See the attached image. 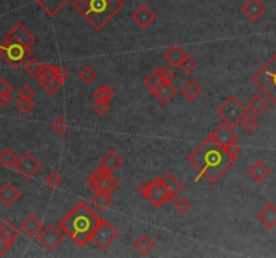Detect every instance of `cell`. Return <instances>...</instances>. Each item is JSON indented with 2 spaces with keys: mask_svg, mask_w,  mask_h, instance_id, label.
<instances>
[{
  "mask_svg": "<svg viewBox=\"0 0 276 258\" xmlns=\"http://www.w3.org/2000/svg\"><path fill=\"white\" fill-rule=\"evenodd\" d=\"M23 69L30 77H32V78H38V75L41 74V71L44 69V65H42L38 59L32 58L31 57V58H28L27 61H26V63L23 65Z\"/></svg>",
  "mask_w": 276,
  "mask_h": 258,
  "instance_id": "31",
  "label": "cell"
},
{
  "mask_svg": "<svg viewBox=\"0 0 276 258\" xmlns=\"http://www.w3.org/2000/svg\"><path fill=\"white\" fill-rule=\"evenodd\" d=\"M63 238H65V233L59 229V226H55V225L44 227L38 235L40 243L49 251H54L55 249H58L59 245L63 242Z\"/></svg>",
  "mask_w": 276,
  "mask_h": 258,
  "instance_id": "9",
  "label": "cell"
},
{
  "mask_svg": "<svg viewBox=\"0 0 276 258\" xmlns=\"http://www.w3.org/2000/svg\"><path fill=\"white\" fill-rule=\"evenodd\" d=\"M80 79L83 81L85 85H91L96 78H97V73L93 70V67L91 66H84L78 73Z\"/></svg>",
  "mask_w": 276,
  "mask_h": 258,
  "instance_id": "36",
  "label": "cell"
},
{
  "mask_svg": "<svg viewBox=\"0 0 276 258\" xmlns=\"http://www.w3.org/2000/svg\"><path fill=\"white\" fill-rule=\"evenodd\" d=\"M57 73H58V66H54L52 63H46V65H44L41 74L38 75V83L44 88L45 85H48L50 81L55 78Z\"/></svg>",
  "mask_w": 276,
  "mask_h": 258,
  "instance_id": "30",
  "label": "cell"
},
{
  "mask_svg": "<svg viewBox=\"0 0 276 258\" xmlns=\"http://www.w3.org/2000/svg\"><path fill=\"white\" fill-rule=\"evenodd\" d=\"M67 77H69V73L66 71V69L62 66H58V73L55 75V78L53 79V81H50L48 85H45L44 89L46 90L49 94H52L53 96V94H55L59 89H61V86H62L63 83L66 82Z\"/></svg>",
  "mask_w": 276,
  "mask_h": 258,
  "instance_id": "25",
  "label": "cell"
},
{
  "mask_svg": "<svg viewBox=\"0 0 276 258\" xmlns=\"http://www.w3.org/2000/svg\"><path fill=\"white\" fill-rule=\"evenodd\" d=\"M32 51L30 46L20 43H3L0 45V57L14 69L23 66L28 58H31Z\"/></svg>",
  "mask_w": 276,
  "mask_h": 258,
  "instance_id": "6",
  "label": "cell"
},
{
  "mask_svg": "<svg viewBox=\"0 0 276 258\" xmlns=\"http://www.w3.org/2000/svg\"><path fill=\"white\" fill-rule=\"evenodd\" d=\"M16 108L23 114H28L34 110L35 104H34L32 100H28V98H19V101L16 102Z\"/></svg>",
  "mask_w": 276,
  "mask_h": 258,
  "instance_id": "39",
  "label": "cell"
},
{
  "mask_svg": "<svg viewBox=\"0 0 276 258\" xmlns=\"http://www.w3.org/2000/svg\"><path fill=\"white\" fill-rule=\"evenodd\" d=\"M123 165V159L119 156L117 153L114 152V151H109L101 157V160H100V167L104 169H107L108 172H116L120 167Z\"/></svg>",
  "mask_w": 276,
  "mask_h": 258,
  "instance_id": "21",
  "label": "cell"
},
{
  "mask_svg": "<svg viewBox=\"0 0 276 258\" xmlns=\"http://www.w3.org/2000/svg\"><path fill=\"white\" fill-rule=\"evenodd\" d=\"M92 206H95L99 211L107 210L109 206L113 203V198L110 195V192L107 191H95V194L91 198Z\"/></svg>",
  "mask_w": 276,
  "mask_h": 258,
  "instance_id": "23",
  "label": "cell"
},
{
  "mask_svg": "<svg viewBox=\"0 0 276 258\" xmlns=\"http://www.w3.org/2000/svg\"><path fill=\"white\" fill-rule=\"evenodd\" d=\"M201 93H202L201 86L198 85L195 81H193V79H189L185 85L182 86L181 89V94L186 98V100H189V101H195V100L201 96Z\"/></svg>",
  "mask_w": 276,
  "mask_h": 258,
  "instance_id": "29",
  "label": "cell"
},
{
  "mask_svg": "<svg viewBox=\"0 0 276 258\" xmlns=\"http://www.w3.org/2000/svg\"><path fill=\"white\" fill-rule=\"evenodd\" d=\"M151 93H152V96L156 98V101H158L159 104L165 105V104H167V102L175 96V93H177V88H175L171 82H166V81H163V82L159 83Z\"/></svg>",
  "mask_w": 276,
  "mask_h": 258,
  "instance_id": "16",
  "label": "cell"
},
{
  "mask_svg": "<svg viewBox=\"0 0 276 258\" xmlns=\"http://www.w3.org/2000/svg\"><path fill=\"white\" fill-rule=\"evenodd\" d=\"M271 174V169L268 168V165L265 164L264 161L257 160L255 161L251 167L248 168V175L251 176V179L253 182H256V183H261V182H264L267 178Z\"/></svg>",
  "mask_w": 276,
  "mask_h": 258,
  "instance_id": "20",
  "label": "cell"
},
{
  "mask_svg": "<svg viewBox=\"0 0 276 258\" xmlns=\"http://www.w3.org/2000/svg\"><path fill=\"white\" fill-rule=\"evenodd\" d=\"M150 186H151L150 180H142V182L138 184L136 190H138L143 196H146V194L148 192V190H150Z\"/></svg>",
  "mask_w": 276,
  "mask_h": 258,
  "instance_id": "48",
  "label": "cell"
},
{
  "mask_svg": "<svg viewBox=\"0 0 276 258\" xmlns=\"http://www.w3.org/2000/svg\"><path fill=\"white\" fill-rule=\"evenodd\" d=\"M73 8L95 30H101L124 6L123 0H73Z\"/></svg>",
  "mask_w": 276,
  "mask_h": 258,
  "instance_id": "3",
  "label": "cell"
},
{
  "mask_svg": "<svg viewBox=\"0 0 276 258\" xmlns=\"http://www.w3.org/2000/svg\"><path fill=\"white\" fill-rule=\"evenodd\" d=\"M134 247L139 254L147 255L155 249V242L147 234H142L134 242Z\"/></svg>",
  "mask_w": 276,
  "mask_h": 258,
  "instance_id": "28",
  "label": "cell"
},
{
  "mask_svg": "<svg viewBox=\"0 0 276 258\" xmlns=\"http://www.w3.org/2000/svg\"><path fill=\"white\" fill-rule=\"evenodd\" d=\"M212 141H214L216 144L225 148L226 145L232 144L234 141H239V135L233 131V126L228 125V124H221L220 126L214 129L213 132L210 133V136L208 137Z\"/></svg>",
  "mask_w": 276,
  "mask_h": 258,
  "instance_id": "13",
  "label": "cell"
},
{
  "mask_svg": "<svg viewBox=\"0 0 276 258\" xmlns=\"http://www.w3.org/2000/svg\"><path fill=\"white\" fill-rule=\"evenodd\" d=\"M186 53L182 50L179 46H173L170 47L169 50L166 51L163 54V58L166 59V62L171 65L174 67H179V65L182 63V61L186 58Z\"/></svg>",
  "mask_w": 276,
  "mask_h": 258,
  "instance_id": "27",
  "label": "cell"
},
{
  "mask_svg": "<svg viewBox=\"0 0 276 258\" xmlns=\"http://www.w3.org/2000/svg\"><path fill=\"white\" fill-rule=\"evenodd\" d=\"M10 245H8L7 242H4L3 239L0 238V255H4L6 253H7V250L10 249Z\"/></svg>",
  "mask_w": 276,
  "mask_h": 258,
  "instance_id": "50",
  "label": "cell"
},
{
  "mask_svg": "<svg viewBox=\"0 0 276 258\" xmlns=\"http://www.w3.org/2000/svg\"><path fill=\"white\" fill-rule=\"evenodd\" d=\"M45 184H46L49 188L55 190V188H58L59 186L62 184V178H61L57 172H52V174H49V175L45 178Z\"/></svg>",
  "mask_w": 276,
  "mask_h": 258,
  "instance_id": "40",
  "label": "cell"
},
{
  "mask_svg": "<svg viewBox=\"0 0 276 258\" xmlns=\"http://www.w3.org/2000/svg\"><path fill=\"white\" fill-rule=\"evenodd\" d=\"M18 97L32 100V98L35 97V90L32 89L30 85H23L19 90H18Z\"/></svg>",
  "mask_w": 276,
  "mask_h": 258,
  "instance_id": "43",
  "label": "cell"
},
{
  "mask_svg": "<svg viewBox=\"0 0 276 258\" xmlns=\"http://www.w3.org/2000/svg\"><path fill=\"white\" fill-rule=\"evenodd\" d=\"M131 19L139 28H148L151 24H154L156 22V15L155 12L151 10L148 6L142 4L131 14Z\"/></svg>",
  "mask_w": 276,
  "mask_h": 258,
  "instance_id": "14",
  "label": "cell"
},
{
  "mask_svg": "<svg viewBox=\"0 0 276 258\" xmlns=\"http://www.w3.org/2000/svg\"><path fill=\"white\" fill-rule=\"evenodd\" d=\"M257 219L263 223V226L268 230L276 227V206L273 203H267L260 211L257 212Z\"/></svg>",
  "mask_w": 276,
  "mask_h": 258,
  "instance_id": "18",
  "label": "cell"
},
{
  "mask_svg": "<svg viewBox=\"0 0 276 258\" xmlns=\"http://www.w3.org/2000/svg\"><path fill=\"white\" fill-rule=\"evenodd\" d=\"M101 221L103 218L96 214L85 202H78L59 221L58 226L75 245L84 247L92 241Z\"/></svg>",
  "mask_w": 276,
  "mask_h": 258,
  "instance_id": "2",
  "label": "cell"
},
{
  "mask_svg": "<svg viewBox=\"0 0 276 258\" xmlns=\"http://www.w3.org/2000/svg\"><path fill=\"white\" fill-rule=\"evenodd\" d=\"M16 161H18V157H16L15 153L12 152V149L6 148L0 152V164L6 167V168L15 167Z\"/></svg>",
  "mask_w": 276,
  "mask_h": 258,
  "instance_id": "33",
  "label": "cell"
},
{
  "mask_svg": "<svg viewBox=\"0 0 276 258\" xmlns=\"http://www.w3.org/2000/svg\"><path fill=\"white\" fill-rule=\"evenodd\" d=\"M119 184H120V182L112 175V172H108L107 169L101 168L100 165L96 169H93L88 178V186L93 190V192H112L119 187Z\"/></svg>",
  "mask_w": 276,
  "mask_h": 258,
  "instance_id": "7",
  "label": "cell"
},
{
  "mask_svg": "<svg viewBox=\"0 0 276 258\" xmlns=\"http://www.w3.org/2000/svg\"><path fill=\"white\" fill-rule=\"evenodd\" d=\"M249 113L255 114V116H260L265 112V109H268V102L261 94H255L247 104Z\"/></svg>",
  "mask_w": 276,
  "mask_h": 258,
  "instance_id": "26",
  "label": "cell"
},
{
  "mask_svg": "<svg viewBox=\"0 0 276 258\" xmlns=\"http://www.w3.org/2000/svg\"><path fill=\"white\" fill-rule=\"evenodd\" d=\"M241 126L244 131H247L248 133H253L259 128V120L256 118L255 114H247L244 118H243V121H241Z\"/></svg>",
  "mask_w": 276,
  "mask_h": 258,
  "instance_id": "35",
  "label": "cell"
},
{
  "mask_svg": "<svg viewBox=\"0 0 276 258\" xmlns=\"http://www.w3.org/2000/svg\"><path fill=\"white\" fill-rule=\"evenodd\" d=\"M50 18L55 16L61 11V8L70 0H34Z\"/></svg>",
  "mask_w": 276,
  "mask_h": 258,
  "instance_id": "24",
  "label": "cell"
},
{
  "mask_svg": "<svg viewBox=\"0 0 276 258\" xmlns=\"http://www.w3.org/2000/svg\"><path fill=\"white\" fill-rule=\"evenodd\" d=\"M14 92V86L6 78H0V94H8Z\"/></svg>",
  "mask_w": 276,
  "mask_h": 258,
  "instance_id": "47",
  "label": "cell"
},
{
  "mask_svg": "<svg viewBox=\"0 0 276 258\" xmlns=\"http://www.w3.org/2000/svg\"><path fill=\"white\" fill-rule=\"evenodd\" d=\"M20 191L12 183H4L0 187V202L4 206H12L20 198Z\"/></svg>",
  "mask_w": 276,
  "mask_h": 258,
  "instance_id": "19",
  "label": "cell"
},
{
  "mask_svg": "<svg viewBox=\"0 0 276 258\" xmlns=\"http://www.w3.org/2000/svg\"><path fill=\"white\" fill-rule=\"evenodd\" d=\"M217 116L225 122L230 126H237L240 125L243 118L249 113L248 108L243 104V102L236 98L234 96H230L229 98H226L222 105L217 109Z\"/></svg>",
  "mask_w": 276,
  "mask_h": 258,
  "instance_id": "5",
  "label": "cell"
},
{
  "mask_svg": "<svg viewBox=\"0 0 276 258\" xmlns=\"http://www.w3.org/2000/svg\"><path fill=\"white\" fill-rule=\"evenodd\" d=\"M195 67H197V62H195L191 57H189V55H186V58L183 59L181 65H179V69H181L183 73H186V74H190L191 71L195 70Z\"/></svg>",
  "mask_w": 276,
  "mask_h": 258,
  "instance_id": "42",
  "label": "cell"
},
{
  "mask_svg": "<svg viewBox=\"0 0 276 258\" xmlns=\"http://www.w3.org/2000/svg\"><path fill=\"white\" fill-rule=\"evenodd\" d=\"M252 82L276 105V53L260 70L253 74Z\"/></svg>",
  "mask_w": 276,
  "mask_h": 258,
  "instance_id": "4",
  "label": "cell"
},
{
  "mask_svg": "<svg viewBox=\"0 0 276 258\" xmlns=\"http://www.w3.org/2000/svg\"><path fill=\"white\" fill-rule=\"evenodd\" d=\"M14 168L19 172L24 179H31V178H34L40 172L41 163L31 152H24L18 159Z\"/></svg>",
  "mask_w": 276,
  "mask_h": 258,
  "instance_id": "12",
  "label": "cell"
},
{
  "mask_svg": "<svg viewBox=\"0 0 276 258\" xmlns=\"http://www.w3.org/2000/svg\"><path fill=\"white\" fill-rule=\"evenodd\" d=\"M36 42L35 35L26 28L23 23H16L10 31L3 36V43H20L31 47Z\"/></svg>",
  "mask_w": 276,
  "mask_h": 258,
  "instance_id": "10",
  "label": "cell"
},
{
  "mask_svg": "<svg viewBox=\"0 0 276 258\" xmlns=\"http://www.w3.org/2000/svg\"><path fill=\"white\" fill-rule=\"evenodd\" d=\"M114 96H116V92H114L110 86H100L99 89L96 90L93 93V98L95 101H104L109 102L110 100H113Z\"/></svg>",
  "mask_w": 276,
  "mask_h": 258,
  "instance_id": "32",
  "label": "cell"
},
{
  "mask_svg": "<svg viewBox=\"0 0 276 258\" xmlns=\"http://www.w3.org/2000/svg\"><path fill=\"white\" fill-rule=\"evenodd\" d=\"M237 157L230 156L225 148L216 144L210 139H206L200 147L189 155V163L198 169L200 175L206 178L210 183H216L221 176L228 171Z\"/></svg>",
  "mask_w": 276,
  "mask_h": 258,
  "instance_id": "1",
  "label": "cell"
},
{
  "mask_svg": "<svg viewBox=\"0 0 276 258\" xmlns=\"http://www.w3.org/2000/svg\"><path fill=\"white\" fill-rule=\"evenodd\" d=\"M159 71H161V75H162L163 81H166V82H173V79L175 78V73H174L170 67L167 66L161 67Z\"/></svg>",
  "mask_w": 276,
  "mask_h": 258,
  "instance_id": "46",
  "label": "cell"
},
{
  "mask_svg": "<svg viewBox=\"0 0 276 258\" xmlns=\"http://www.w3.org/2000/svg\"><path fill=\"white\" fill-rule=\"evenodd\" d=\"M265 11H267V7L261 0H245L244 4L241 6L243 15L253 23L260 19L261 16L265 14Z\"/></svg>",
  "mask_w": 276,
  "mask_h": 258,
  "instance_id": "15",
  "label": "cell"
},
{
  "mask_svg": "<svg viewBox=\"0 0 276 258\" xmlns=\"http://www.w3.org/2000/svg\"><path fill=\"white\" fill-rule=\"evenodd\" d=\"M174 208H175V211H177L178 214L185 215L187 214V211L191 208V203H190L186 198H183V196H178L177 199H175V202H174Z\"/></svg>",
  "mask_w": 276,
  "mask_h": 258,
  "instance_id": "37",
  "label": "cell"
},
{
  "mask_svg": "<svg viewBox=\"0 0 276 258\" xmlns=\"http://www.w3.org/2000/svg\"><path fill=\"white\" fill-rule=\"evenodd\" d=\"M225 151H226L230 156L239 159V155L241 153V147L239 145V141H234L232 144L226 145V147H225Z\"/></svg>",
  "mask_w": 276,
  "mask_h": 258,
  "instance_id": "45",
  "label": "cell"
},
{
  "mask_svg": "<svg viewBox=\"0 0 276 258\" xmlns=\"http://www.w3.org/2000/svg\"><path fill=\"white\" fill-rule=\"evenodd\" d=\"M162 182L166 186V188L169 190L171 200L177 199L178 196L182 194V191H183V188H185L183 187V184H182L173 174H166L162 178Z\"/></svg>",
  "mask_w": 276,
  "mask_h": 258,
  "instance_id": "22",
  "label": "cell"
},
{
  "mask_svg": "<svg viewBox=\"0 0 276 258\" xmlns=\"http://www.w3.org/2000/svg\"><path fill=\"white\" fill-rule=\"evenodd\" d=\"M162 82H163V78H162V75H161L159 69L152 70L150 74L147 75L146 78H144V85H146V88L150 90V92H152V90L159 85V83H162Z\"/></svg>",
  "mask_w": 276,
  "mask_h": 258,
  "instance_id": "34",
  "label": "cell"
},
{
  "mask_svg": "<svg viewBox=\"0 0 276 258\" xmlns=\"http://www.w3.org/2000/svg\"><path fill=\"white\" fill-rule=\"evenodd\" d=\"M52 131L55 135L62 136V135H65V133L69 131V124H67L63 118H57V120L52 124Z\"/></svg>",
  "mask_w": 276,
  "mask_h": 258,
  "instance_id": "41",
  "label": "cell"
},
{
  "mask_svg": "<svg viewBox=\"0 0 276 258\" xmlns=\"http://www.w3.org/2000/svg\"><path fill=\"white\" fill-rule=\"evenodd\" d=\"M110 106L109 102H104V101H96L93 104V110H95V113H97L99 116H104V114H107L109 112Z\"/></svg>",
  "mask_w": 276,
  "mask_h": 258,
  "instance_id": "44",
  "label": "cell"
},
{
  "mask_svg": "<svg viewBox=\"0 0 276 258\" xmlns=\"http://www.w3.org/2000/svg\"><path fill=\"white\" fill-rule=\"evenodd\" d=\"M44 229V225L40 219L36 218L35 215H28L27 218L24 219L23 222L20 223V230L23 231L24 234L30 237V238H35L40 235V233Z\"/></svg>",
  "mask_w": 276,
  "mask_h": 258,
  "instance_id": "17",
  "label": "cell"
},
{
  "mask_svg": "<svg viewBox=\"0 0 276 258\" xmlns=\"http://www.w3.org/2000/svg\"><path fill=\"white\" fill-rule=\"evenodd\" d=\"M146 198L155 207H162L165 203L171 202V196H170L169 190L163 184L162 178H155L154 180H151L150 190L146 194Z\"/></svg>",
  "mask_w": 276,
  "mask_h": 258,
  "instance_id": "11",
  "label": "cell"
},
{
  "mask_svg": "<svg viewBox=\"0 0 276 258\" xmlns=\"http://www.w3.org/2000/svg\"><path fill=\"white\" fill-rule=\"evenodd\" d=\"M0 238L3 239L4 242H7L8 245H10V246H12V245H14V241H11V238H10V237H8L7 234H6V233H4L3 230H2V229H0Z\"/></svg>",
  "mask_w": 276,
  "mask_h": 258,
  "instance_id": "51",
  "label": "cell"
},
{
  "mask_svg": "<svg viewBox=\"0 0 276 258\" xmlns=\"http://www.w3.org/2000/svg\"><path fill=\"white\" fill-rule=\"evenodd\" d=\"M12 94L8 93V94H0V106L2 108H7L10 104L12 102Z\"/></svg>",
  "mask_w": 276,
  "mask_h": 258,
  "instance_id": "49",
  "label": "cell"
},
{
  "mask_svg": "<svg viewBox=\"0 0 276 258\" xmlns=\"http://www.w3.org/2000/svg\"><path fill=\"white\" fill-rule=\"evenodd\" d=\"M119 231L113 227L112 223H109L107 219H104L100 223V226L97 227V230L95 231V234L92 237L91 242L95 245L99 250L104 251L107 250L108 247L119 238Z\"/></svg>",
  "mask_w": 276,
  "mask_h": 258,
  "instance_id": "8",
  "label": "cell"
},
{
  "mask_svg": "<svg viewBox=\"0 0 276 258\" xmlns=\"http://www.w3.org/2000/svg\"><path fill=\"white\" fill-rule=\"evenodd\" d=\"M0 229H2L14 242H15L16 238L19 237V230H18L10 221H4V222L0 223Z\"/></svg>",
  "mask_w": 276,
  "mask_h": 258,
  "instance_id": "38",
  "label": "cell"
}]
</instances>
